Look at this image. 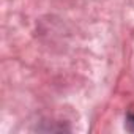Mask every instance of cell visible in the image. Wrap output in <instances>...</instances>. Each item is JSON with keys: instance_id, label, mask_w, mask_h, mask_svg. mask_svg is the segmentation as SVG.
Returning a JSON list of instances; mask_svg holds the SVG:
<instances>
[{"instance_id": "cell-1", "label": "cell", "mask_w": 134, "mask_h": 134, "mask_svg": "<svg viewBox=\"0 0 134 134\" xmlns=\"http://www.w3.org/2000/svg\"><path fill=\"white\" fill-rule=\"evenodd\" d=\"M128 125H129V128L134 131V115H129V117H128Z\"/></svg>"}]
</instances>
